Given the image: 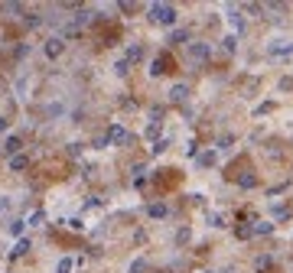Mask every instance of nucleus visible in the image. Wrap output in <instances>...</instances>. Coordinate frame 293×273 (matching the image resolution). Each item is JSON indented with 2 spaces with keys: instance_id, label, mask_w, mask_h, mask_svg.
I'll return each instance as SVG.
<instances>
[{
  "instance_id": "nucleus-1",
  "label": "nucleus",
  "mask_w": 293,
  "mask_h": 273,
  "mask_svg": "<svg viewBox=\"0 0 293 273\" xmlns=\"http://www.w3.org/2000/svg\"><path fill=\"white\" fill-rule=\"evenodd\" d=\"M150 20H156V23H166V26H173L176 23V7H170V3H150Z\"/></svg>"
},
{
  "instance_id": "nucleus-2",
  "label": "nucleus",
  "mask_w": 293,
  "mask_h": 273,
  "mask_svg": "<svg viewBox=\"0 0 293 273\" xmlns=\"http://www.w3.org/2000/svg\"><path fill=\"white\" fill-rule=\"evenodd\" d=\"M189 59H193V62H205L208 59V42H189Z\"/></svg>"
},
{
  "instance_id": "nucleus-3",
  "label": "nucleus",
  "mask_w": 293,
  "mask_h": 273,
  "mask_svg": "<svg viewBox=\"0 0 293 273\" xmlns=\"http://www.w3.org/2000/svg\"><path fill=\"white\" fill-rule=\"evenodd\" d=\"M170 65H173V59H170V52H163V55H156L153 59V75H166V72H170Z\"/></svg>"
},
{
  "instance_id": "nucleus-4",
  "label": "nucleus",
  "mask_w": 293,
  "mask_h": 273,
  "mask_svg": "<svg viewBox=\"0 0 293 273\" xmlns=\"http://www.w3.org/2000/svg\"><path fill=\"white\" fill-rule=\"evenodd\" d=\"M108 143H131V133L124 130L121 124H114V127L108 130Z\"/></svg>"
},
{
  "instance_id": "nucleus-5",
  "label": "nucleus",
  "mask_w": 293,
  "mask_h": 273,
  "mask_svg": "<svg viewBox=\"0 0 293 273\" xmlns=\"http://www.w3.org/2000/svg\"><path fill=\"white\" fill-rule=\"evenodd\" d=\"M43 49H46V55H49V59H55V55H62L65 42H62L59 36H52V39H46V46H43Z\"/></svg>"
},
{
  "instance_id": "nucleus-6",
  "label": "nucleus",
  "mask_w": 293,
  "mask_h": 273,
  "mask_svg": "<svg viewBox=\"0 0 293 273\" xmlns=\"http://www.w3.org/2000/svg\"><path fill=\"white\" fill-rule=\"evenodd\" d=\"M186 98H189V88H186V85H173L170 88V101H186Z\"/></svg>"
},
{
  "instance_id": "nucleus-7",
  "label": "nucleus",
  "mask_w": 293,
  "mask_h": 273,
  "mask_svg": "<svg viewBox=\"0 0 293 273\" xmlns=\"http://www.w3.org/2000/svg\"><path fill=\"white\" fill-rule=\"evenodd\" d=\"M26 166H30V159H26L23 153H16V156H10V169L13 172H20V169H26Z\"/></svg>"
},
{
  "instance_id": "nucleus-8",
  "label": "nucleus",
  "mask_w": 293,
  "mask_h": 273,
  "mask_svg": "<svg viewBox=\"0 0 293 273\" xmlns=\"http://www.w3.org/2000/svg\"><path fill=\"white\" fill-rule=\"evenodd\" d=\"M166 211H170V208H166L163 202H153L150 208H146V215H150V218H166Z\"/></svg>"
},
{
  "instance_id": "nucleus-9",
  "label": "nucleus",
  "mask_w": 293,
  "mask_h": 273,
  "mask_svg": "<svg viewBox=\"0 0 293 273\" xmlns=\"http://www.w3.org/2000/svg\"><path fill=\"white\" fill-rule=\"evenodd\" d=\"M124 59H127V62H140V59H144V49L134 42V46H127V55H124Z\"/></svg>"
},
{
  "instance_id": "nucleus-10",
  "label": "nucleus",
  "mask_w": 293,
  "mask_h": 273,
  "mask_svg": "<svg viewBox=\"0 0 293 273\" xmlns=\"http://www.w3.org/2000/svg\"><path fill=\"white\" fill-rule=\"evenodd\" d=\"M20 147H23V140H20V137H10V140L3 143V150H7L10 156H16V153H20Z\"/></svg>"
},
{
  "instance_id": "nucleus-11",
  "label": "nucleus",
  "mask_w": 293,
  "mask_h": 273,
  "mask_svg": "<svg viewBox=\"0 0 293 273\" xmlns=\"http://www.w3.org/2000/svg\"><path fill=\"white\" fill-rule=\"evenodd\" d=\"M254 182H257V179H254V172H244V176H238V186H241V189H251Z\"/></svg>"
},
{
  "instance_id": "nucleus-12",
  "label": "nucleus",
  "mask_w": 293,
  "mask_h": 273,
  "mask_svg": "<svg viewBox=\"0 0 293 273\" xmlns=\"http://www.w3.org/2000/svg\"><path fill=\"white\" fill-rule=\"evenodd\" d=\"M30 247H33V244L26 241V237H23V241H16V247H13V257H23V254H26Z\"/></svg>"
},
{
  "instance_id": "nucleus-13",
  "label": "nucleus",
  "mask_w": 293,
  "mask_h": 273,
  "mask_svg": "<svg viewBox=\"0 0 293 273\" xmlns=\"http://www.w3.org/2000/svg\"><path fill=\"white\" fill-rule=\"evenodd\" d=\"M72 267H75V264H72V257H62L59 267H55V273H72Z\"/></svg>"
},
{
  "instance_id": "nucleus-14",
  "label": "nucleus",
  "mask_w": 293,
  "mask_h": 273,
  "mask_svg": "<svg viewBox=\"0 0 293 273\" xmlns=\"http://www.w3.org/2000/svg\"><path fill=\"white\" fill-rule=\"evenodd\" d=\"M212 163H215V153H212V150L199 153V166H212Z\"/></svg>"
},
{
  "instance_id": "nucleus-15",
  "label": "nucleus",
  "mask_w": 293,
  "mask_h": 273,
  "mask_svg": "<svg viewBox=\"0 0 293 273\" xmlns=\"http://www.w3.org/2000/svg\"><path fill=\"white\" fill-rule=\"evenodd\" d=\"M186 39H189V33H186V30H176V33L170 36V42H173V46H179V42H186Z\"/></svg>"
},
{
  "instance_id": "nucleus-16",
  "label": "nucleus",
  "mask_w": 293,
  "mask_h": 273,
  "mask_svg": "<svg viewBox=\"0 0 293 273\" xmlns=\"http://www.w3.org/2000/svg\"><path fill=\"white\" fill-rule=\"evenodd\" d=\"M144 270H146V257H137L134 267H131V273H144Z\"/></svg>"
},
{
  "instance_id": "nucleus-17",
  "label": "nucleus",
  "mask_w": 293,
  "mask_h": 273,
  "mask_svg": "<svg viewBox=\"0 0 293 273\" xmlns=\"http://www.w3.org/2000/svg\"><path fill=\"white\" fill-rule=\"evenodd\" d=\"M23 228H26V221H20V218L10 221V234H23Z\"/></svg>"
},
{
  "instance_id": "nucleus-18",
  "label": "nucleus",
  "mask_w": 293,
  "mask_h": 273,
  "mask_svg": "<svg viewBox=\"0 0 293 273\" xmlns=\"http://www.w3.org/2000/svg\"><path fill=\"white\" fill-rule=\"evenodd\" d=\"M290 49H293V46H287V42H274V46H270V52L277 55V52H290Z\"/></svg>"
},
{
  "instance_id": "nucleus-19",
  "label": "nucleus",
  "mask_w": 293,
  "mask_h": 273,
  "mask_svg": "<svg viewBox=\"0 0 293 273\" xmlns=\"http://www.w3.org/2000/svg\"><path fill=\"white\" fill-rule=\"evenodd\" d=\"M127 69H131V62H127V59H121V62L114 65V72H117V75H127Z\"/></svg>"
},
{
  "instance_id": "nucleus-20",
  "label": "nucleus",
  "mask_w": 293,
  "mask_h": 273,
  "mask_svg": "<svg viewBox=\"0 0 293 273\" xmlns=\"http://www.w3.org/2000/svg\"><path fill=\"white\" fill-rule=\"evenodd\" d=\"M186 241H189V228H179L176 231V244H186Z\"/></svg>"
},
{
  "instance_id": "nucleus-21",
  "label": "nucleus",
  "mask_w": 293,
  "mask_h": 273,
  "mask_svg": "<svg viewBox=\"0 0 293 273\" xmlns=\"http://www.w3.org/2000/svg\"><path fill=\"white\" fill-rule=\"evenodd\" d=\"M270 264H274V257H257V270H267Z\"/></svg>"
},
{
  "instance_id": "nucleus-22",
  "label": "nucleus",
  "mask_w": 293,
  "mask_h": 273,
  "mask_svg": "<svg viewBox=\"0 0 293 273\" xmlns=\"http://www.w3.org/2000/svg\"><path fill=\"white\" fill-rule=\"evenodd\" d=\"M270 231H274V228H270V225H267V221H261V225H257V228H254V234H270Z\"/></svg>"
},
{
  "instance_id": "nucleus-23",
  "label": "nucleus",
  "mask_w": 293,
  "mask_h": 273,
  "mask_svg": "<svg viewBox=\"0 0 293 273\" xmlns=\"http://www.w3.org/2000/svg\"><path fill=\"white\" fill-rule=\"evenodd\" d=\"M235 42H238L235 36H225V52H235Z\"/></svg>"
},
{
  "instance_id": "nucleus-24",
  "label": "nucleus",
  "mask_w": 293,
  "mask_h": 273,
  "mask_svg": "<svg viewBox=\"0 0 293 273\" xmlns=\"http://www.w3.org/2000/svg\"><path fill=\"white\" fill-rule=\"evenodd\" d=\"M156 133H160V120H153V124L146 127V137H156Z\"/></svg>"
},
{
  "instance_id": "nucleus-25",
  "label": "nucleus",
  "mask_w": 293,
  "mask_h": 273,
  "mask_svg": "<svg viewBox=\"0 0 293 273\" xmlns=\"http://www.w3.org/2000/svg\"><path fill=\"white\" fill-rule=\"evenodd\" d=\"M251 234H254V228H247V225L238 228V237H251Z\"/></svg>"
},
{
  "instance_id": "nucleus-26",
  "label": "nucleus",
  "mask_w": 293,
  "mask_h": 273,
  "mask_svg": "<svg viewBox=\"0 0 293 273\" xmlns=\"http://www.w3.org/2000/svg\"><path fill=\"white\" fill-rule=\"evenodd\" d=\"M166 147H170V140H156V143H153V153H163Z\"/></svg>"
},
{
  "instance_id": "nucleus-27",
  "label": "nucleus",
  "mask_w": 293,
  "mask_h": 273,
  "mask_svg": "<svg viewBox=\"0 0 293 273\" xmlns=\"http://www.w3.org/2000/svg\"><path fill=\"white\" fill-rule=\"evenodd\" d=\"M26 26H39V16L36 13H26Z\"/></svg>"
},
{
  "instance_id": "nucleus-28",
  "label": "nucleus",
  "mask_w": 293,
  "mask_h": 273,
  "mask_svg": "<svg viewBox=\"0 0 293 273\" xmlns=\"http://www.w3.org/2000/svg\"><path fill=\"white\" fill-rule=\"evenodd\" d=\"M0 130H7V120H3V117H0Z\"/></svg>"
}]
</instances>
